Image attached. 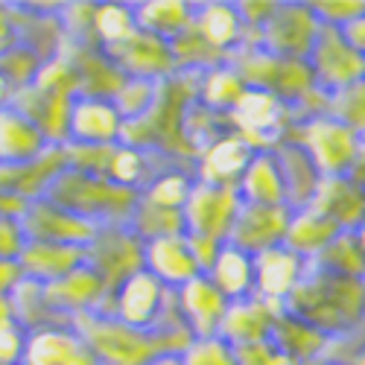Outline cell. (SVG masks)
Here are the masks:
<instances>
[{"mask_svg": "<svg viewBox=\"0 0 365 365\" xmlns=\"http://www.w3.org/2000/svg\"><path fill=\"white\" fill-rule=\"evenodd\" d=\"M310 207L319 210L322 217H327L339 231L356 234L365 225V193L348 175L322 178V185H319Z\"/></svg>", "mask_w": 365, "mask_h": 365, "instance_id": "23", "label": "cell"}, {"mask_svg": "<svg viewBox=\"0 0 365 365\" xmlns=\"http://www.w3.org/2000/svg\"><path fill=\"white\" fill-rule=\"evenodd\" d=\"M167 298H170V289L143 269L111 292L103 313L140 330H155L167 307Z\"/></svg>", "mask_w": 365, "mask_h": 365, "instance_id": "10", "label": "cell"}, {"mask_svg": "<svg viewBox=\"0 0 365 365\" xmlns=\"http://www.w3.org/2000/svg\"><path fill=\"white\" fill-rule=\"evenodd\" d=\"M62 56L73 65L76 79H79V97H91V100H114L117 91L123 88V82L129 79L123 71L114 65V58L94 47V44H62Z\"/></svg>", "mask_w": 365, "mask_h": 365, "instance_id": "16", "label": "cell"}, {"mask_svg": "<svg viewBox=\"0 0 365 365\" xmlns=\"http://www.w3.org/2000/svg\"><path fill=\"white\" fill-rule=\"evenodd\" d=\"M29 202L18 199V196H9V193H0V217H24V210H26Z\"/></svg>", "mask_w": 365, "mask_h": 365, "instance_id": "56", "label": "cell"}, {"mask_svg": "<svg viewBox=\"0 0 365 365\" xmlns=\"http://www.w3.org/2000/svg\"><path fill=\"white\" fill-rule=\"evenodd\" d=\"M135 18H138V29H143V33L158 36L164 41H175L193 26L196 4H185V0H143V4H135Z\"/></svg>", "mask_w": 365, "mask_h": 365, "instance_id": "32", "label": "cell"}, {"mask_svg": "<svg viewBox=\"0 0 365 365\" xmlns=\"http://www.w3.org/2000/svg\"><path fill=\"white\" fill-rule=\"evenodd\" d=\"M193 26L207 44H214L228 56L249 41V29L237 12V4H217V0L214 4H196Z\"/></svg>", "mask_w": 365, "mask_h": 365, "instance_id": "29", "label": "cell"}, {"mask_svg": "<svg viewBox=\"0 0 365 365\" xmlns=\"http://www.w3.org/2000/svg\"><path fill=\"white\" fill-rule=\"evenodd\" d=\"M94 44L100 50H114L138 33L135 4H94Z\"/></svg>", "mask_w": 365, "mask_h": 365, "instance_id": "37", "label": "cell"}, {"mask_svg": "<svg viewBox=\"0 0 365 365\" xmlns=\"http://www.w3.org/2000/svg\"><path fill=\"white\" fill-rule=\"evenodd\" d=\"M307 269H310V260L298 257L287 246L269 249L255 257V295L263 301L287 304V298L307 275Z\"/></svg>", "mask_w": 365, "mask_h": 365, "instance_id": "22", "label": "cell"}, {"mask_svg": "<svg viewBox=\"0 0 365 365\" xmlns=\"http://www.w3.org/2000/svg\"><path fill=\"white\" fill-rule=\"evenodd\" d=\"M26 348V330L12 324L0 327V365H21Z\"/></svg>", "mask_w": 365, "mask_h": 365, "instance_id": "51", "label": "cell"}, {"mask_svg": "<svg viewBox=\"0 0 365 365\" xmlns=\"http://www.w3.org/2000/svg\"><path fill=\"white\" fill-rule=\"evenodd\" d=\"M289 220H292V207H287V205L266 207V205H246L242 202L225 242H231V246H237L240 252L257 257L269 249L284 246Z\"/></svg>", "mask_w": 365, "mask_h": 365, "instance_id": "12", "label": "cell"}, {"mask_svg": "<svg viewBox=\"0 0 365 365\" xmlns=\"http://www.w3.org/2000/svg\"><path fill=\"white\" fill-rule=\"evenodd\" d=\"M284 310L313 324L324 336L339 339L365 324V281L333 275L310 263L307 275L287 298Z\"/></svg>", "mask_w": 365, "mask_h": 365, "instance_id": "2", "label": "cell"}, {"mask_svg": "<svg viewBox=\"0 0 365 365\" xmlns=\"http://www.w3.org/2000/svg\"><path fill=\"white\" fill-rule=\"evenodd\" d=\"M158 88L161 82H149V79H126L123 88L117 91V97L111 100L114 108L123 117V123H135V120H143L152 106L158 100Z\"/></svg>", "mask_w": 365, "mask_h": 365, "instance_id": "43", "label": "cell"}, {"mask_svg": "<svg viewBox=\"0 0 365 365\" xmlns=\"http://www.w3.org/2000/svg\"><path fill=\"white\" fill-rule=\"evenodd\" d=\"M307 62L316 73V85L324 94H336V91H345L348 85L365 79V58L345 41L342 29L333 26H322Z\"/></svg>", "mask_w": 365, "mask_h": 365, "instance_id": "11", "label": "cell"}, {"mask_svg": "<svg viewBox=\"0 0 365 365\" xmlns=\"http://www.w3.org/2000/svg\"><path fill=\"white\" fill-rule=\"evenodd\" d=\"M275 158L281 164V175H284V185H287V205L292 210L310 207V202H313V196L322 185V173L316 170L310 155L301 146L284 140L275 149Z\"/></svg>", "mask_w": 365, "mask_h": 365, "instance_id": "31", "label": "cell"}, {"mask_svg": "<svg viewBox=\"0 0 365 365\" xmlns=\"http://www.w3.org/2000/svg\"><path fill=\"white\" fill-rule=\"evenodd\" d=\"M114 65L123 71L129 79H149V82H167L178 73L175 68V58L170 50V41L158 38V36H149L143 29L114 50H106Z\"/></svg>", "mask_w": 365, "mask_h": 365, "instance_id": "14", "label": "cell"}, {"mask_svg": "<svg viewBox=\"0 0 365 365\" xmlns=\"http://www.w3.org/2000/svg\"><path fill=\"white\" fill-rule=\"evenodd\" d=\"M316 365H342V362H333V359H322V362H316Z\"/></svg>", "mask_w": 365, "mask_h": 365, "instance_id": "63", "label": "cell"}, {"mask_svg": "<svg viewBox=\"0 0 365 365\" xmlns=\"http://www.w3.org/2000/svg\"><path fill=\"white\" fill-rule=\"evenodd\" d=\"M246 82H242V76L225 62L220 68H210L207 73L199 76V88H196V103L205 106L207 111L214 114H222L228 117L234 111V106L242 100V94H246Z\"/></svg>", "mask_w": 365, "mask_h": 365, "instance_id": "35", "label": "cell"}, {"mask_svg": "<svg viewBox=\"0 0 365 365\" xmlns=\"http://www.w3.org/2000/svg\"><path fill=\"white\" fill-rule=\"evenodd\" d=\"M68 170V155L65 146H47L44 155L36 161H26L18 167H4L0 164V193L18 196L24 202L44 199L50 185Z\"/></svg>", "mask_w": 365, "mask_h": 365, "instance_id": "20", "label": "cell"}, {"mask_svg": "<svg viewBox=\"0 0 365 365\" xmlns=\"http://www.w3.org/2000/svg\"><path fill=\"white\" fill-rule=\"evenodd\" d=\"M33 85L41 88V91H62V94H73V97H79V79H76V71H73V65L68 62L62 53L53 56V58H47V62L41 65V71H38V76H36Z\"/></svg>", "mask_w": 365, "mask_h": 365, "instance_id": "47", "label": "cell"}, {"mask_svg": "<svg viewBox=\"0 0 365 365\" xmlns=\"http://www.w3.org/2000/svg\"><path fill=\"white\" fill-rule=\"evenodd\" d=\"M15 41V24H12V12L9 4H0V47H6Z\"/></svg>", "mask_w": 365, "mask_h": 365, "instance_id": "57", "label": "cell"}, {"mask_svg": "<svg viewBox=\"0 0 365 365\" xmlns=\"http://www.w3.org/2000/svg\"><path fill=\"white\" fill-rule=\"evenodd\" d=\"M12 100H15V88H12V82H9L6 76H0V111L9 108Z\"/></svg>", "mask_w": 365, "mask_h": 365, "instance_id": "58", "label": "cell"}, {"mask_svg": "<svg viewBox=\"0 0 365 365\" xmlns=\"http://www.w3.org/2000/svg\"><path fill=\"white\" fill-rule=\"evenodd\" d=\"M170 50H173L178 73H207L210 68H220L231 58L228 53L217 50L214 44H207L196 33V26H190L187 33L178 36L175 41H170Z\"/></svg>", "mask_w": 365, "mask_h": 365, "instance_id": "39", "label": "cell"}, {"mask_svg": "<svg viewBox=\"0 0 365 365\" xmlns=\"http://www.w3.org/2000/svg\"><path fill=\"white\" fill-rule=\"evenodd\" d=\"M240 207H242V199H240L237 187L196 181L190 190V199L185 205V228L193 237H207V240L225 242Z\"/></svg>", "mask_w": 365, "mask_h": 365, "instance_id": "8", "label": "cell"}, {"mask_svg": "<svg viewBox=\"0 0 365 365\" xmlns=\"http://www.w3.org/2000/svg\"><path fill=\"white\" fill-rule=\"evenodd\" d=\"M207 278L228 301H242L255 295V257L225 242L217 263L210 266Z\"/></svg>", "mask_w": 365, "mask_h": 365, "instance_id": "34", "label": "cell"}, {"mask_svg": "<svg viewBox=\"0 0 365 365\" xmlns=\"http://www.w3.org/2000/svg\"><path fill=\"white\" fill-rule=\"evenodd\" d=\"M88 266L103 278L108 292L146 269V242L129 225H106L85 249Z\"/></svg>", "mask_w": 365, "mask_h": 365, "instance_id": "6", "label": "cell"}, {"mask_svg": "<svg viewBox=\"0 0 365 365\" xmlns=\"http://www.w3.org/2000/svg\"><path fill=\"white\" fill-rule=\"evenodd\" d=\"M275 9H278V0H266V4H263V0H255V4H237V12H240L242 24H246V29H249V41L257 44L260 29L266 26V21L272 15H275Z\"/></svg>", "mask_w": 365, "mask_h": 365, "instance_id": "50", "label": "cell"}, {"mask_svg": "<svg viewBox=\"0 0 365 365\" xmlns=\"http://www.w3.org/2000/svg\"><path fill=\"white\" fill-rule=\"evenodd\" d=\"M73 330L85 339L100 365H149L158 356H181L196 339L187 327L173 330H140L106 313L76 316Z\"/></svg>", "mask_w": 365, "mask_h": 365, "instance_id": "1", "label": "cell"}, {"mask_svg": "<svg viewBox=\"0 0 365 365\" xmlns=\"http://www.w3.org/2000/svg\"><path fill=\"white\" fill-rule=\"evenodd\" d=\"M88 260L85 249L79 246H56V242H29L21 255V269L24 278L38 281V284H56L68 278L71 272L82 269Z\"/></svg>", "mask_w": 365, "mask_h": 365, "instance_id": "26", "label": "cell"}, {"mask_svg": "<svg viewBox=\"0 0 365 365\" xmlns=\"http://www.w3.org/2000/svg\"><path fill=\"white\" fill-rule=\"evenodd\" d=\"M281 313H284V304L263 301L257 295L242 298V301H231V307L225 313V322L220 327V336L234 348L255 345V342H269Z\"/></svg>", "mask_w": 365, "mask_h": 365, "instance_id": "21", "label": "cell"}, {"mask_svg": "<svg viewBox=\"0 0 365 365\" xmlns=\"http://www.w3.org/2000/svg\"><path fill=\"white\" fill-rule=\"evenodd\" d=\"M149 365H181V356H173V354H167V356H158V359H152Z\"/></svg>", "mask_w": 365, "mask_h": 365, "instance_id": "60", "label": "cell"}, {"mask_svg": "<svg viewBox=\"0 0 365 365\" xmlns=\"http://www.w3.org/2000/svg\"><path fill=\"white\" fill-rule=\"evenodd\" d=\"M21 365H100L73 324H56L26 333Z\"/></svg>", "mask_w": 365, "mask_h": 365, "instance_id": "17", "label": "cell"}, {"mask_svg": "<svg viewBox=\"0 0 365 365\" xmlns=\"http://www.w3.org/2000/svg\"><path fill=\"white\" fill-rule=\"evenodd\" d=\"M12 322H15L12 301H9V298H0V327H4V324H12Z\"/></svg>", "mask_w": 365, "mask_h": 365, "instance_id": "59", "label": "cell"}, {"mask_svg": "<svg viewBox=\"0 0 365 365\" xmlns=\"http://www.w3.org/2000/svg\"><path fill=\"white\" fill-rule=\"evenodd\" d=\"M129 228L143 240V242H155V240H167V237H185V210H173V207H161L152 205L140 196L135 214L129 220Z\"/></svg>", "mask_w": 365, "mask_h": 365, "instance_id": "38", "label": "cell"}, {"mask_svg": "<svg viewBox=\"0 0 365 365\" xmlns=\"http://www.w3.org/2000/svg\"><path fill=\"white\" fill-rule=\"evenodd\" d=\"M330 117H336L339 123H345L351 132H356L365 140V79L348 85L345 91L330 94Z\"/></svg>", "mask_w": 365, "mask_h": 365, "instance_id": "44", "label": "cell"}, {"mask_svg": "<svg viewBox=\"0 0 365 365\" xmlns=\"http://www.w3.org/2000/svg\"><path fill=\"white\" fill-rule=\"evenodd\" d=\"M21 225L29 242H56V246H79V249H88L100 234V225L71 214V210L58 207L50 199L29 202L21 217Z\"/></svg>", "mask_w": 365, "mask_h": 365, "instance_id": "9", "label": "cell"}, {"mask_svg": "<svg viewBox=\"0 0 365 365\" xmlns=\"http://www.w3.org/2000/svg\"><path fill=\"white\" fill-rule=\"evenodd\" d=\"M284 140H289L307 152L310 161L316 164V170L322 173V178L348 175V170L356 158V149L362 143V138L356 132H351L345 123H339V120L330 117V114L292 123Z\"/></svg>", "mask_w": 365, "mask_h": 365, "instance_id": "4", "label": "cell"}, {"mask_svg": "<svg viewBox=\"0 0 365 365\" xmlns=\"http://www.w3.org/2000/svg\"><path fill=\"white\" fill-rule=\"evenodd\" d=\"M348 365H365V342L354 351V356H351V362H348Z\"/></svg>", "mask_w": 365, "mask_h": 365, "instance_id": "61", "label": "cell"}, {"mask_svg": "<svg viewBox=\"0 0 365 365\" xmlns=\"http://www.w3.org/2000/svg\"><path fill=\"white\" fill-rule=\"evenodd\" d=\"M356 240H359V246H362V252H365V225L356 231Z\"/></svg>", "mask_w": 365, "mask_h": 365, "instance_id": "62", "label": "cell"}, {"mask_svg": "<svg viewBox=\"0 0 365 365\" xmlns=\"http://www.w3.org/2000/svg\"><path fill=\"white\" fill-rule=\"evenodd\" d=\"M272 345L278 351H284L287 356H292L301 365H316L324 359L327 348L333 345L330 336H324L322 330H316L313 324H307L304 319L292 316V313H281L275 322V330H272Z\"/></svg>", "mask_w": 365, "mask_h": 365, "instance_id": "28", "label": "cell"}, {"mask_svg": "<svg viewBox=\"0 0 365 365\" xmlns=\"http://www.w3.org/2000/svg\"><path fill=\"white\" fill-rule=\"evenodd\" d=\"M193 185H196V173L193 170L170 167V170H164V173H158L155 178H152L140 196L146 202H152V205L173 207V210H185Z\"/></svg>", "mask_w": 365, "mask_h": 365, "instance_id": "41", "label": "cell"}, {"mask_svg": "<svg viewBox=\"0 0 365 365\" xmlns=\"http://www.w3.org/2000/svg\"><path fill=\"white\" fill-rule=\"evenodd\" d=\"M228 123H231V132H237L255 152H275L284 143L295 117H292V108L281 103L275 94L249 88L242 100L234 106V111L228 114Z\"/></svg>", "mask_w": 365, "mask_h": 365, "instance_id": "5", "label": "cell"}, {"mask_svg": "<svg viewBox=\"0 0 365 365\" xmlns=\"http://www.w3.org/2000/svg\"><path fill=\"white\" fill-rule=\"evenodd\" d=\"M348 178L365 193V140H362L359 149H356V158H354V164H351V170H348Z\"/></svg>", "mask_w": 365, "mask_h": 365, "instance_id": "55", "label": "cell"}, {"mask_svg": "<svg viewBox=\"0 0 365 365\" xmlns=\"http://www.w3.org/2000/svg\"><path fill=\"white\" fill-rule=\"evenodd\" d=\"M29 246L26 231L18 217H0V260H21Z\"/></svg>", "mask_w": 365, "mask_h": 365, "instance_id": "49", "label": "cell"}, {"mask_svg": "<svg viewBox=\"0 0 365 365\" xmlns=\"http://www.w3.org/2000/svg\"><path fill=\"white\" fill-rule=\"evenodd\" d=\"M73 100H76L73 94H62V91H41L36 85H26V88L15 91L12 108L21 111L26 120H33L50 146H65L71 140Z\"/></svg>", "mask_w": 365, "mask_h": 365, "instance_id": "13", "label": "cell"}, {"mask_svg": "<svg viewBox=\"0 0 365 365\" xmlns=\"http://www.w3.org/2000/svg\"><path fill=\"white\" fill-rule=\"evenodd\" d=\"M146 272L155 275L167 289H181L193 278H199L202 269L190 252L187 234L146 242Z\"/></svg>", "mask_w": 365, "mask_h": 365, "instance_id": "25", "label": "cell"}, {"mask_svg": "<svg viewBox=\"0 0 365 365\" xmlns=\"http://www.w3.org/2000/svg\"><path fill=\"white\" fill-rule=\"evenodd\" d=\"M123 117L111 100L76 97L71 111V140L68 143H100L114 146L123 138Z\"/></svg>", "mask_w": 365, "mask_h": 365, "instance_id": "24", "label": "cell"}, {"mask_svg": "<svg viewBox=\"0 0 365 365\" xmlns=\"http://www.w3.org/2000/svg\"><path fill=\"white\" fill-rule=\"evenodd\" d=\"M181 365H237V354L222 336L193 339L181 354Z\"/></svg>", "mask_w": 365, "mask_h": 365, "instance_id": "46", "label": "cell"}, {"mask_svg": "<svg viewBox=\"0 0 365 365\" xmlns=\"http://www.w3.org/2000/svg\"><path fill=\"white\" fill-rule=\"evenodd\" d=\"M24 281V269L18 260H0V298H9Z\"/></svg>", "mask_w": 365, "mask_h": 365, "instance_id": "53", "label": "cell"}, {"mask_svg": "<svg viewBox=\"0 0 365 365\" xmlns=\"http://www.w3.org/2000/svg\"><path fill=\"white\" fill-rule=\"evenodd\" d=\"M237 190L246 205H266V207L287 205V185H284L281 164L275 158V152H257L249 164V170L242 173Z\"/></svg>", "mask_w": 365, "mask_h": 365, "instance_id": "30", "label": "cell"}, {"mask_svg": "<svg viewBox=\"0 0 365 365\" xmlns=\"http://www.w3.org/2000/svg\"><path fill=\"white\" fill-rule=\"evenodd\" d=\"M117 146V143H114ZM114 146H100V143H65V155H68V170L88 173V175H106L111 167Z\"/></svg>", "mask_w": 365, "mask_h": 365, "instance_id": "45", "label": "cell"}, {"mask_svg": "<svg viewBox=\"0 0 365 365\" xmlns=\"http://www.w3.org/2000/svg\"><path fill=\"white\" fill-rule=\"evenodd\" d=\"M187 242H190V252H193V257H196V263H199V269H202V275H207L210 266L217 263V257H220V252H222L225 242L207 240V237H193V234H187Z\"/></svg>", "mask_w": 365, "mask_h": 365, "instance_id": "52", "label": "cell"}, {"mask_svg": "<svg viewBox=\"0 0 365 365\" xmlns=\"http://www.w3.org/2000/svg\"><path fill=\"white\" fill-rule=\"evenodd\" d=\"M44 295H47L50 307L68 322H73L76 316H85V313H103L108 298H111V292L103 284V278L88 263L82 269L71 272L68 278L56 281V284H47Z\"/></svg>", "mask_w": 365, "mask_h": 365, "instance_id": "15", "label": "cell"}, {"mask_svg": "<svg viewBox=\"0 0 365 365\" xmlns=\"http://www.w3.org/2000/svg\"><path fill=\"white\" fill-rule=\"evenodd\" d=\"M9 301H12L15 324L24 327L26 333H36V330H44V327H56V324H71L68 319H62L47 304L44 284H38V281L24 278L18 284V289L9 295Z\"/></svg>", "mask_w": 365, "mask_h": 365, "instance_id": "36", "label": "cell"}, {"mask_svg": "<svg viewBox=\"0 0 365 365\" xmlns=\"http://www.w3.org/2000/svg\"><path fill=\"white\" fill-rule=\"evenodd\" d=\"M175 292H178L181 316H185V324H187V330L193 333V336L196 339L220 336V327L225 322L231 301L214 287V281H210L207 275H199Z\"/></svg>", "mask_w": 365, "mask_h": 365, "instance_id": "19", "label": "cell"}, {"mask_svg": "<svg viewBox=\"0 0 365 365\" xmlns=\"http://www.w3.org/2000/svg\"><path fill=\"white\" fill-rule=\"evenodd\" d=\"M47 140L38 132L33 120H26L21 111L12 106L0 111V164L4 167H18L26 161H36L47 152Z\"/></svg>", "mask_w": 365, "mask_h": 365, "instance_id": "27", "label": "cell"}, {"mask_svg": "<svg viewBox=\"0 0 365 365\" xmlns=\"http://www.w3.org/2000/svg\"><path fill=\"white\" fill-rule=\"evenodd\" d=\"M322 33V21L310 4H278L275 15L260 29L257 44L281 58H310Z\"/></svg>", "mask_w": 365, "mask_h": 365, "instance_id": "7", "label": "cell"}, {"mask_svg": "<svg viewBox=\"0 0 365 365\" xmlns=\"http://www.w3.org/2000/svg\"><path fill=\"white\" fill-rule=\"evenodd\" d=\"M339 234H342V231L333 225L327 217H322L319 210L301 207V210H292V220H289V228H287L284 246H287L289 252H295L298 257H304V260L313 263Z\"/></svg>", "mask_w": 365, "mask_h": 365, "instance_id": "33", "label": "cell"}, {"mask_svg": "<svg viewBox=\"0 0 365 365\" xmlns=\"http://www.w3.org/2000/svg\"><path fill=\"white\" fill-rule=\"evenodd\" d=\"M342 36H345V41L365 58V12H362L359 18H354L348 26H342Z\"/></svg>", "mask_w": 365, "mask_h": 365, "instance_id": "54", "label": "cell"}, {"mask_svg": "<svg viewBox=\"0 0 365 365\" xmlns=\"http://www.w3.org/2000/svg\"><path fill=\"white\" fill-rule=\"evenodd\" d=\"M313 266L333 272V275H342V278H362L365 281V252L359 246L356 234L342 231L330 246L313 260Z\"/></svg>", "mask_w": 365, "mask_h": 365, "instance_id": "40", "label": "cell"}, {"mask_svg": "<svg viewBox=\"0 0 365 365\" xmlns=\"http://www.w3.org/2000/svg\"><path fill=\"white\" fill-rule=\"evenodd\" d=\"M257 152L242 140L237 132L222 135L220 140H214L210 146H205L199 152V158L193 164L196 181H205V185H222V187H237L242 173L249 170L252 158Z\"/></svg>", "mask_w": 365, "mask_h": 365, "instance_id": "18", "label": "cell"}, {"mask_svg": "<svg viewBox=\"0 0 365 365\" xmlns=\"http://www.w3.org/2000/svg\"><path fill=\"white\" fill-rule=\"evenodd\" d=\"M44 199L56 202L58 207L71 210V214H76L88 222L106 228V225H129L135 207L140 202V190L123 187L106 175L65 170L50 185Z\"/></svg>", "mask_w": 365, "mask_h": 365, "instance_id": "3", "label": "cell"}, {"mask_svg": "<svg viewBox=\"0 0 365 365\" xmlns=\"http://www.w3.org/2000/svg\"><path fill=\"white\" fill-rule=\"evenodd\" d=\"M41 65H44V58L33 47H26L24 41H12L0 50V76H6L15 91L33 85Z\"/></svg>", "mask_w": 365, "mask_h": 365, "instance_id": "42", "label": "cell"}, {"mask_svg": "<svg viewBox=\"0 0 365 365\" xmlns=\"http://www.w3.org/2000/svg\"><path fill=\"white\" fill-rule=\"evenodd\" d=\"M310 6L322 21V26L342 29L365 12V0H324V4H310Z\"/></svg>", "mask_w": 365, "mask_h": 365, "instance_id": "48", "label": "cell"}]
</instances>
